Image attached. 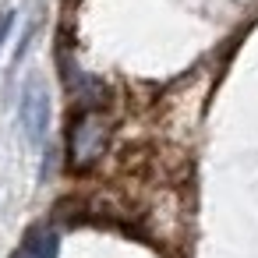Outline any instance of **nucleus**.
Segmentation results:
<instances>
[{
  "instance_id": "1",
  "label": "nucleus",
  "mask_w": 258,
  "mask_h": 258,
  "mask_svg": "<svg viewBox=\"0 0 258 258\" xmlns=\"http://www.w3.org/2000/svg\"><path fill=\"white\" fill-rule=\"evenodd\" d=\"M22 127L32 142H43L46 138V127H50V96L43 89L39 78H32L25 89H22Z\"/></svg>"
},
{
  "instance_id": "2",
  "label": "nucleus",
  "mask_w": 258,
  "mask_h": 258,
  "mask_svg": "<svg viewBox=\"0 0 258 258\" xmlns=\"http://www.w3.org/2000/svg\"><path fill=\"white\" fill-rule=\"evenodd\" d=\"M103 142H106L103 120H99L96 113L78 117V124L71 127V159H75V166H89V163H96V156L103 152Z\"/></svg>"
},
{
  "instance_id": "3",
  "label": "nucleus",
  "mask_w": 258,
  "mask_h": 258,
  "mask_svg": "<svg viewBox=\"0 0 258 258\" xmlns=\"http://www.w3.org/2000/svg\"><path fill=\"white\" fill-rule=\"evenodd\" d=\"M57 251H60V233L53 226H32L11 258H57Z\"/></svg>"
},
{
  "instance_id": "4",
  "label": "nucleus",
  "mask_w": 258,
  "mask_h": 258,
  "mask_svg": "<svg viewBox=\"0 0 258 258\" xmlns=\"http://www.w3.org/2000/svg\"><path fill=\"white\" fill-rule=\"evenodd\" d=\"M11 25H15V15H11V11H0V46H4V39H8V32H11Z\"/></svg>"
}]
</instances>
